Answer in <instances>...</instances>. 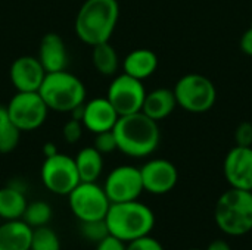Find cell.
Wrapping results in <instances>:
<instances>
[{
    "instance_id": "cell-1",
    "label": "cell",
    "mask_w": 252,
    "mask_h": 250,
    "mask_svg": "<svg viewBox=\"0 0 252 250\" xmlns=\"http://www.w3.org/2000/svg\"><path fill=\"white\" fill-rule=\"evenodd\" d=\"M112 131L117 140V150L128 158H148L158 149L161 141L158 122L142 111L120 116Z\"/></svg>"
},
{
    "instance_id": "cell-2",
    "label": "cell",
    "mask_w": 252,
    "mask_h": 250,
    "mask_svg": "<svg viewBox=\"0 0 252 250\" xmlns=\"http://www.w3.org/2000/svg\"><path fill=\"white\" fill-rule=\"evenodd\" d=\"M120 19L118 0H86L75 16V34L87 46L109 41Z\"/></svg>"
},
{
    "instance_id": "cell-3",
    "label": "cell",
    "mask_w": 252,
    "mask_h": 250,
    "mask_svg": "<svg viewBox=\"0 0 252 250\" xmlns=\"http://www.w3.org/2000/svg\"><path fill=\"white\" fill-rule=\"evenodd\" d=\"M105 222L111 236L130 243L151 234L155 227V214L148 205L139 200L111 203Z\"/></svg>"
},
{
    "instance_id": "cell-4",
    "label": "cell",
    "mask_w": 252,
    "mask_h": 250,
    "mask_svg": "<svg viewBox=\"0 0 252 250\" xmlns=\"http://www.w3.org/2000/svg\"><path fill=\"white\" fill-rule=\"evenodd\" d=\"M49 111L71 113L84 105L87 90L84 83L69 71L47 72L38 90Z\"/></svg>"
},
{
    "instance_id": "cell-5",
    "label": "cell",
    "mask_w": 252,
    "mask_h": 250,
    "mask_svg": "<svg viewBox=\"0 0 252 250\" xmlns=\"http://www.w3.org/2000/svg\"><path fill=\"white\" fill-rule=\"evenodd\" d=\"M217 227L230 237H241L252 231V192L229 189L214 209Z\"/></svg>"
},
{
    "instance_id": "cell-6",
    "label": "cell",
    "mask_w": 252,
    "mask_h": 250,
    "mask_svg": "<svg viewBox=\"0 0 252 250\" xmlns=\"http://www.w3.org/2000/svg\"><path fill=\"white\" fill-rule=\"evenodd\" d=\"M177 106L190 113H205L217 102V88L214 83L196 72L183 75L173 88Z\"/></svg>"
},
{
    "instance_id": "cell-7",
    "label": "cell",
    "mask_w": 252,
    "mask_h": 250,
    "mask_svg": "<svg viewBox=\"0 0 252 250\" xmlns=\"http://www.w3.org/2000/svg\"><path fill=\"white\" fill-rule=\"evenodd\" d=\"M6 109L12 124L21 133L40 128L49 115V108L38 91H16Z\"/></svg>"
},
{
    "instance_id": "cell-8",
    "label": "cell",
    "mask_w": 252,
    "mask_h": 250,
    "mask_svg": "<svg viewBox=\"0 0 252 250\" xmlns=\"http://www.w3.org/2000/svg\"><path fill=\"white\" fill-rule=\"evenodd\" d=\"M40 178L50 193L59 196H68L81 183L74 158L61 152L44 158Z\"/></svg>"
},
{
    "instance_id": "cell-9",
    "label": "cell",
    "mask_w": 252,
    "mask_h": 250,
    "mask_svg": "<svg viewBox=\"0 0 252 250\" xmlns=\"http://www.w3.org/2000/svg\"><path fill=\"white\" fill-rule=\"evenodd\" d=\"M68 203L74 217L80 221H97L105 220L111 200L108 199L103 187L97 183L81 181L69 194Z\"/></svg>"
},
{
    "instance_id": "cell-10",
    "label": "cell",
    "mask_w": 252,
    "mask_h": 250,
    "mask_svg": "<svg viewBox=\"0 0 252 250\" xmlns=\"http://www.w3.org/2000/svg\"><path fill=\"white\" fill-rule=\"evenodd\" d=\"M146 96L143 81L136 80L127 74L114 75L106 93V99L111 102L120 116L136 113L142 111Z\"/></svg>"
},
{
    "instance_id": "cell-11",
    "label": "cell",
    "mask_w": 252,
    "mask_h": 250,
    "mask_svg": "<svg viewBox=\"0 0 252 250\" xmlns=\"http://www.w3.org/2000/svg\"><path fill=\"white\" fill-rule=\"evenodd\" d=\"M103 190L111 203L139 200L145 192L140 168L133 165H120L114 168L105 180Z\"/></svg>"
},
{
    "instance_id": "cell-12",
    "label": "cell",
    "mask_w": 252,
    "mask_h": 250,
    "mask_svg": "<svg viewBox=\"0 0 252 250\" xmlns=\"http://www.w3.org/2000/svg\"><path fill=\"white\" fill-rule=\"evenodd\" d=\"M143 190L151 194H167L179 181V171L176 165L167 159H151L140 168Z\"/></svg>"
},
{
    "instance_id": "cell-13",
    "label": "cell",
    "mask_w": 252,
    "mask_h": 250,
    "mask_svg": "<svg viewBox=\"0 0 252 250\" xmlns=\"http://www.w3.org/2000/svg\"><path fill=\"white\" fill-rule=\"evenodd\" d=\"M223 174L232 189L252 192V146L232 147L224 158Z\"/></svg>"
},
{
    "instance_id": "cell-14",
    "label": "cell",
    "mask_w": 252,
    "mask_h": 250,
    "mask_svg": "<svg viewBox=\"0 0 252 250\" xmlns=\"http://www.w3.org/2000/svg\"><path fill=\"white\" fill-rule=\"evenodd\" d=\"M46 71L35 56H19L16 57L9 69V78L16 91H38Z\"/></svg>"
},
{
    "instance_id": "cell-15",
    "label": "cell",
    "mask_w": 252,
    "mask_h": 250,
    "mask_svg": "<svg viewBox=\"0 0 252 250\" xmlns=\"http://www.w3.org/2000/svg\"><path fill=\"white\" fill-rule=\"evenodd\" d=\"M120 115L111 105V102L105 97H94L83 105V116L81 122L84 128L93 134L111 131L114 130Z\"/></svg>"
},
{
    "instance_id": "cell-16",
    "label": "cell",
    "mask_w": 252,
    "mask_h": 250,
    "mask_svg": "<svg viewBox=\"0 0 252 250\" xmlns=\"http://www.w3.org/2000/svg\"><path fill=\"white\" fill-rule=\"evenodd\" d=\"M38 60L46 72L65 71L68 66V50L63 38L56 32H47L43 35L38 46Z\"/></svg>"
},
{
    "instance_id": "cell-17",
    "label": "cell",
    "mask_w": 252,
    "mask_h": 250,
    "mask_svg": "<svg viewBox=\"0 0 252 250\" xmlns=\"http://www.w3.org/2000/svg\"><path fill=\"white\" fill-rule=\"evenodd\" d=\"M32 228L24 220L3 221L0 224V250L31 249Z\"/></svg>"
},
{
    "instance_id": "cell-18",
    "label": "cell",
    "mask_w": 252,
    "mask_h": 250,
    "mask_svg": "<svg viewBox=\"0 0 252 250\" xmlns=\"http://www.w3.org/2000/svg\"><path fill=\"white\" fill-rule=\"evenodd\" d=\"M158 56L149 49H134L123 60V72L136 78L146 80L152 77L158 68Z\"/></svg>"
},
{
    "instance_id": "cell-19",
    "label": "cell",
    "mask_w": 252,
    "mask_h": 250,
    "mask_svg": "<svg viewBox=\"0 0 252 250\" xmlns=\"http://www.w3.org/2000/svg\"><path fill=\"white\" fill-rule=\"evenodd\" d=\"M177 108V100L174 91L170 88H155L145 96V102L142 106V112L159 122L170 116Z\"/></svg>"
},
{
    "instance_id": "cell-20",
    "label": "cell",
    "mask_w": 252,
    "mask_h": 250,
    "mask_svg": "<svg viewBox=\"0 0 252 250\" xmlns=\"http://www.w3.org/2000/svg\"><path fill=\"white\" fill-rule=\"evenodd\" d=\"M80 181L96 183L103 171V155L97 152L93 146L83 147L74 158Z\"/></svg>"
},
{
    "instance_id": "cell-21",
    "label": "cell",
    "mask_w": 252,
    "mask_h": 250,
    "mask_svg": "<svg viewBox=\"0 0 252 250\" xmlns=\"http://www.w3.org/2000/svg\"><path fill=\"white\" fill-rule=\"evenodd\" d=\"M28 202L24 192L13 189L9 184L0 189V220H22Z\"/></svg>"
},
{
    "instance_id": "cell-22",
    "label": "cell",
    "mask_w": 252,
    "mask_h": 250,
    "mask_svg": "<svg viewBox=\"0 0 252 250\" xmlns=\"http://www.w3.org/2000/svg\"><path fill=\"white\" fill-rule=\"evenodd\" d=\"M92 62L94 69L103 77H114L120 68V56L115 47L109 43H99L92 47Z\"/></svg>"
},
{
    "instance_id": "cell-23",
    "label": "cell",
    "mask_w": 252,
    "mask_h": 250,
    "mask_svg": "<svg viewBox=\"0 0 252 250\" xmlns=\"http://www.w3.org/2000/svg\"><path fill=\"white\" fill-rule=\"evenodd\" d=\"M52 215H53V212L47 202L35 200V202H31L27 205L22 220L34 230V228L47 225L49 221L52 220Z\"/></svg>"
},
{
    "instance_id": "cell-24",
    "label": "cell",
    "mask_w": 252,
    "mask_h": 250,
    "mask_svg": "<svg viewBox=\"0 0 252 250\" xmlns=\"http://www.w3.org/2000/svg\"><path fill=\"white\" fill-rule=\"evenodd\" d=\"M30 250H61L59 236L47 225L34 228Z\"/></svg>"
},
{
    "instance_id": "cell-25",
    "label": "cell",
    "mask_w": 252,
    "mask_h": 250,
    "mask_svg": "<svg viewBox=\"0 0 252 250\" xmlns=\"http://www.w3.org/2000/svg\"><path fill=\"white\" fill-rule=\"evenodd\" d=\"M80 234L87 242L97 245L100 240H103L106 236H109V230H108L105 220L84 221V222H80Z\"/></svg>"
},
{
    "instance_id": "cell-26",
    "label": "cell",
    "mask_w": 252,
    "mask_h": 250,
    "mask_svg": "<svg viewBox=\"0 0 252 250\" xmlns=\"http://www.w3.org/2000/svg\"><path fill=\"white\" fill-rule=\"evenodd\" d=\"M19 139H21V131L13 124L3 128L0 131V155H7L13 152L19 144Z\"/></svg>"
},
{
    "instance_id": "cell-27",
    "label": "cell",
    "mask_w": 252,
    "mask_h": 250,
    "mask_svg": "<svg viewBox=\"0 0 252 250\" xmlns=\"http://www.w3.org/2000/svg\"><path fill=\"white\" fill-rule=\"evenodd\" d=\"M93 147L100 152L102 155H109L112 152L117 150V140L114 136V131H103V133H97L94 134V140H93Z\"/></svg>"
},
{
    "instance_id": "cell-28",
    "label": "cell",
    "mask_w": 252,
    "mask_h": 250,
    "mask_svg": "<svg viewBox=\"0 0 252 250\" xmlns=\"http://www.w3.org/2000/svg\"><path fill=\"white\" fill-rule=\"evenodd\" d=\"M84 125L81 121L71 118L69 121L65 122L63 128H62V137L68 144H75L81 140L83 137V131H84Z\"/></svg>"
},
{
    "instance_id": "cell-29",
    "label": "cell",
    "mask_w": 252,
    "mask_h": 250,
    "mask_svg": "<svg viewBox=\"0 0 252 250\" xmlns=\"http://www.w3.org/2000/svg\"><path fill=\"white\" fill-rule=\"evenodd\" d=\"M127 250H165L164 246L154 237L143 236L140 239H136L130 243H127Z\"/></svg>"
},
{
    "instance_id": "cell-30",
    "label": "cell",
    "mask_w": 252,
    "mask_h": 250,
    "mask_svg": "<svg viewBox=\"0 0 252 250\" xmlns=\"http://www.w3.org/2000/svg\"><path fill=\"white\" fill-rule=\"evenodd\" d=\"M236 146H252V124L245 121L241 122L235 131Z\"/></svg>"
},
{
    "instance_id": "cell-31",
    "label": "cell",
    "mask_w": 252,
    "mask_h": 250,
    "mask_svg": "<svg viewBox=\"0 0 252 250\" xmlns=\"http://www.w3.org/2000/svg\"><path fill=\"white\" fill-rule=\"evenodd\" d=\"M94 250H127V243L109 234L96 245Z\"/></svg>"
},
{
    "instance_id": "cell-32",
    "label": "cell",
    "mask_w": 252,
    "mask_h": 250,
    "mask_svg": "<svg viewBox=\"0 0 252 250\" xmlns=\"http://www.w3.org/2000/svg\"><path fill=\"white\" fill-rule=\"evenodd\" d=\"M241 50L247 56H251L252 57V24L251 27L241 37Z\"/></svg>"
},
{
    "instance_id": "cell-33",
    "label": "cell",
    "mask_w": 252,
    "mask_h": 250,
    "mask_svg": "<svg viewBox=\"0 0 252 250\" xmlns=\"http://www.w3.org/2000/svg\"><path fill=\"white\" fill-rule=\"evenodd\" d=\"M205 250H232V248L226 240L217 239V240H213Z\"/></svg>"
},
{
    "instance_id": "cell-34",
    "label": "cell",
    "mask_w": 252,
    "mask_h": 250,
    "mask_svg": "<svg viewBox=\"0 0 252 250\" xmlns=\"http://www.w3.org/2000/svg\"><path fill=\"white\" fill-rule=\"evenodd\" d=\"M10 124H12V121L9 118V113H7L6 106H0V131L3 128H6L7 125H10Z\"/></svg>"
},
{
    "instance_id": "cell-35",
    "label": "cell",
    "mask_w": 252,
    "mask_h": 250,
    "mask_svg": "<svg viewBox=\"0 0 252 250\" xmlns=\"http://www.w3.org/2000/svg\"><path fill=\"white\" fill-rule=\"evenodd\" d=\"M58 152H59V150H58V147H56L55 143H52V141L44 143V146H43V155H44V158L53 156V155H56Z\"/></svg>"
},
{
    "instance_id": "cell-36",
    "label": "cell",
    "mask_w": 252,
    "mask_h": 250,
    "mask_svg": "<svg viewBox=\"0 0 252 250\" xmlns=\"http://www.w3.org/2000/svg\"><path fill=\"white\" fill-rule=\"evenodd\" d=\"M189 250H202V249H198V248H193V249H189Z\"/></svg>"
}]
</instances>
